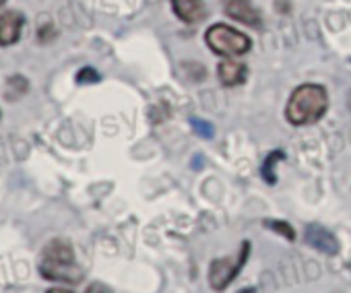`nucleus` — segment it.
<instances>
[{"label": "nucleus", "instance_id": "f257e3e1", "mask_svg": "<svg viewBox=\"0 0 351 293\" xmlns=\"http://www.w3.org/2000/svg\"><path fill=\"white\" fill-rule=\"evenodd\" d=\"M328 110V95L322 85L306 83L300 85L285 107V118L293 126H308L316 124Z\"/></svg>", "mask_w": 351, "mask_h": 293}, {"label": "nucleus", "instance_id": "f03ea898", "mask_svg": "<svg viewBox=\"0 0 351 293\" xmlns=\"http://www.w3.org/2000/svg\"><path fill=\"white\" fill-rule=\"evenodd\" d=\"M40 272L44 279L62 281V283H79L85 275L83 268L75 260L73 246L66 240H52L44 248Z\"/></svg>", "mask_w": 351, "mask_h": 293}, {"label": "nucleus", "instance_id": "7ed1b4c3", "mask_svg": "<svg viewBox=\"0 0 351 293\" xmlns=\"http://www.w3.org/2000/svg\"><path fill=\"white\" fill-rule=\"evenodd\" d=\"M205 42L215 54L228 56V58L242 56V54L250 52V48H252V42L248 36H244L242 31H238L226 23L211 25L205 34Z\"/></svg>", "mask_w": 351, "mask_h": 293}, {"label": "nucleus", "instance_id": "20e7f679", "mask_svg": "<svg viewBox=\"0 0 351 293\" xmlns=\"http://www.w3.org/2000/svg\"><path fill=\"white\" fill-rule=\"evenodd\" d=\"M250 242H242L240 250L234 256H226V258H217L211 262L209 266V285L213 291H226L230 287V283L240 275V270L244 268L248 256H250Z\"/></svg>", "mask_w": 351, "mask_h": 293}, {"label": "nucleus", "instance_id": "39448f33", "mask_svg": "<svg viewBox=\"0 0 351 293\" xmlns=\"http://www.w3.org/2000/svg\"><path fill=\"white\" fill-rule=\"evenodd\" d=\"M223 13L242 23V25H248V27H261L263 25V19H261V13L256 11V7L250 3V0H223Z\"/></svg>", "mask_w": 351, "mask_h": 293}, {"label": "nucleus", "instance_id": "423d86ee", "mask_svg": "<svg viewBox=\"0 0 351 293\" xmlns=\"http://www.w3.org/2000/svg\"><path fill=\"white\" fill-rule=\"evenodd\" d=\"M304 240H306L312 248H316V250H320V252H324V254H337V252H339V242H337V238H335L326 227H322V225L310 223V225L306 227V231H304Z\"/></svg>", "mask_w": 351, "mask_h": 293}, {"label": "nucleus", "instance_id": "0eeeda50", "mask_svg": "<svg viewBox=\"0 0 351 293\" xmlns=\"http://www.w3.org/2000/svg\"><path fill=\"white\" fill-rule=\"evenodd\" d=\"M25 19L19 11H7L0 15V46H11L19 40Z\"/></svg>", "mask_w": 351, "mask_h": 293}, {"label": "nucleus", "instance_id": "6e6552de", "mask_svg": "<svg viewBox=\"0 0 351 293\" xmlns=\"http://www.w3.org/2000/svg\"><path fill=\"white\" fill-rule=\"evenodd\" d=\"M217 75H219V81L223 87H238L246 81L248 77V66L234 60V58H226L219 62L217 66Z\"/></svg>", "mask_w": 351, "mask_h": 293}, {"label": "nucleus", "instance_id": "1a4fd4ad", "mask_svg": "<svg viewBox=\"0 0 351 293\" xmlns=\"http://www.w3.org/2000/svg\"><path fill=\"white\" fill-rule=\"evenodd\" d=\"M171 7L176 17L184 23H197L207 15L203 0H171Z\"/></svg>", "mask_w": 351, "mask_h": 293}, {"label": "nucleus", "instance_id": "9d476101", "mask_svg": "<svg viewBox=\"0 0 351 293\" xmlns=\"http://www.w3.org/2000/svg\"><path fill=\"white\" fill-rule=\"evenodd\" d=\"M279 162H285V153L281 151V149H275V151H271L269 155H267V160H265V164H263V180L269 184V186H275L277 184V174H275V166L279 164Z\"/></svg>", "mask_w": 351, "mask_h": 293}, {"label": "nucleus", "instance_id": "9b49d317", "mask_svg": "<svg viewBox=\"0 0 351 293\" xmlns=\"http://www.w3.org/2000/svg\"><path fill=\"white\" fill-rule=\"evenodd\" d=\"M263 225L265 227H269V229H273V231H277L279 235H283V238H287L289 242H293L295 240V231H293V227L287 223V221H277V219H265L263 221Z\"/></svg>", "mask_w": 351, "mask_h": 293}, {"label": "nucleus", "instance_id": "f8f14e48", "mask_svg": "<svg viewBox=\"0 0 351 293\" xmlns=\"http://www.w3.org/2000/svg\"><path fill=\"white\" fill-rule=\"evenodd\" d=\"M191 124H193L195 132H197L199 136H203V138H211V136L215 134V128H213V124H211V122H207V120L191 118Z\"/></svg>", "mask_w": 351, "mask_h": 293}, {"label": "nucleus", "instance_id": "ddd939ff", "mask_svg": "<svg viewBox=\"0 0 351 293\" xmlns=\"http://www.w3.org/2000/svg\"><path fill=\"white\" fill-rule=\"evenodd\" d=\"M77 81H79L81 85H83V83H95V81H99V75H97L93 68L87 66V68H83V71L77 75Z\"/></svg>", "mask_w": 351, "mask_h": 293}, {"label": "nucleus", "instance_id": "4468645a", "mask_svg": "<svg viewBox=\"0 0 351 293\" xmlns=\"http://www.w3.org/2000/svg\"><path fill=\"white\" fill-rule=\"evenodd\" d=\"M85 293H112V291H110L108 287H104L101 283H93V285H89V287H87V291H85Z\"/></svg>", "mask_w": 351, "mask_h": 293}, {"label": "nucleus", "instance_id": "2eb2a0df", "mask_svg": "<svg viewBox=\"0 0 351 293\" xmlns=\"http://www.w3.org/2000/svg\"><path fill=\"white\" fill-rule=\"evenodd\" d=\"M46 293H73L71 289H62V287H54V289H48Z\"/></svg>", "mask_w": 351, "mask_h": 293}, {"label": "nucleus", "instance_id": "dca6fc26", "mask_svg": "<svg viewBox=\"0 0 351 293\" xmlns=\"http://www.w3.org/2000/svg\"><path fill=\"white\" fill-rule=\"evenodd\" d=\"M240 293H254V289H252V287H248V289H242Z\"/></svg>", "mask_w": 351, "mask_h": 293}, {"label": "nucleus", "instance_id": "f3484780", "mask_svg": "<svg viewBox=\"0 0 351 293\" xmlns=\"http://www.w3.org/2000/svg\"><path fill=\"white\" fill-rule=\"evenodd\" d=\"M5 3H7V0H0V7H3V5H5Z\"/></svg>", "mask_w": 351, "mask_h": 293}]
</instances>
